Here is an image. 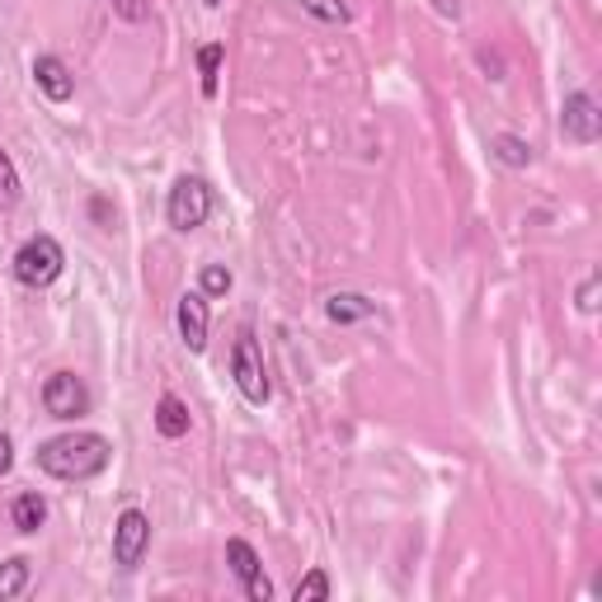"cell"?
Here are the masks:
<instances>
[{
  "instance_id": "6da1fadb",
  "label": "cell",
  "mask_w": 602,
  "mask_h": 602,
  "mask_svg": "<svg viewBox=\"0 0 602 602\" xmlns=\"http://www.w3.org/2000/svg\"><path fill=\"white\" fill-rule=\"evenodd\" d=\"M113 447L99 433H62V438H48L38 447V466L52 480H95L104 466H109Z\"/></svg>"
},
{
  "instance_id": "7a4b0ae2",
  "label": "cell",
  "mask_w": 602,
  "mask_h": 602,
  "mask_svg": "<svg viewBox=\"0 0 602 602\" xmlns=\"http://www.w3.org/2000/svg\"><path fill=\"white\" fill-rule=\"evenodd\" d=\"M62 264H67V254L52 236H28L24 245L14 250V278H20L24 288H48V282H57L62 278Z\"/></svg>"
},
{
  "instance_id": "3957f363",
  "label": "cell",
  "mask_w": 602,
  "mask_h": 602,
  "mask_svg": "<svg viewBox=\"0 0 602 602\" xmlns=\"http://www.w3.org/2000/svg\"><path fill=\"white\" fill-rule=\"evenodd\" d=\"M165 217H170L174 231H198V226L213 217V189H207V179H198V174L174 179L170 203H165Z\"/></svg>"
},
{
  "instance_id": "277c9868",
  "label": "cell",
  "mask_w": 602,
  "mask_h": 602,
  "mask_svg": "<svg viewBox=\"0 0 602 602\" xmlns=\"http://www.w3.org/2000/svg\"><path fill=\"white\" fill-rule=\"evenodd\" d=\"M231 376H236L240 396H245L250 405H268V396H274V382H268L264 353H260V344H254L250 329L236 339V349H231Z\"/></svg>"
},
{
  "instance_id": "5b68a950",
  "label": "cell",
  "mask_w": 602,
  "mask_h": 602,
  "mask_svg": "<svg viewBox=\"0 0 602 602\" xmlns=\"http://www.w3.org/2000/svg\"><path fill=\"white\" fill-rule=\"evenodd\" d=\"M146 546H150V518L142 514V508H123L118 522H113V565L137 569Z\"/></svg>"
},
{
  "instance_id": "8992f818",
  "label": "cell",
  "mask_w": 602,
  "mask_h": 602,
  "mask_svg": "<svg viewBox=\"0 0 602 602\" xmlns=\"http://www.w3.org/2000/svg\"><path fill=\"white\" fill-rule=\"evenodd\" d=\"M43 410L52 419H81L89 410V390L75 372H52L48 382H43Z\"/></svg>"
},
{
  "instance_id": "52a82bcc",
  "label": "cell",
  "mask_w": 602,
  "mask_h": 602,
  "mask_svg": "<svg viewBox=\"0 0 602 602\" xmlns=\"http://www.w3.org/2000/svg\"><path fill=\"white\" fill-rule=\"evenodd\" d=\"M561 132L569 142H579V146H593L602 137V113H598V104L589 89H575V95H565L561 104Z\"/></svg>"
},
{
  "instance_id": "ba28073f",
  "label": "cell",
  "mask_w": 602,
  "mask_h": 602,
  "mask_svg": "<svg viewBox=\"0 0 602 602\" xmlns=\"http://www.w3.org/2000/svg\"><path fill=\"white\" fill-rule=\"evenodd\" d=\"M226 565H231V575L245 583V593H250L254 602H268V598H274V583H268V575H264V565H260V555H254L250 541H240V537L226 541Z\"/></svg>"
},
{
  "instance_id": "9c48e42d",
  "label": "cell",
  "mask_w": 602,
  "mask_h": 602,
  "mask_svg": "<svg viewBox=\"0 0 602 602\" xmlns=\"http://www.w3.org/2000/svg\"><path fill=\"white\" fill-rule=\"evenodd\" d=\"M174 325H179V339L189 344V353H203L207 349V297L203 292H184V297H179Z\"/></svg>"
},
{
  "instance_id": "30bf717a",
  "label": "cell",
  "mask_w": 602,
  "mask_h": 602,
  "mask_svg": "<svg viewBox=\"0 0 602 602\" xmlns=\"http://www.w3.org/2000/svg\"><path fill=\"white\" fill-rule=\"evenodd\" d=\"M34 81H38V89L48 95L52 104H67L71 95H75V81H71V71H67V62L62 57H38L34 62Z\"/></svg>"
},
{
  "instance_id": "8fae6325",
  "label": "cell",
  "mask_w": 602,
  "mask_h": 602,
  "mask_svg": "<svg viewBox=\"0 0 602 602\" xmlns=\"http://www.w3.org/2000/svg\"><path fill=\"white\" fill-rule=\"evenodd\" d=\"M372 311H376V301H368L363 292H335L325 301V315L335 325H358V321H368Z\"/></svg>"
},
{
  "instance_id": "7c38bea8",
  "label": "cell",
  "mask_w": 602,
  "mask_h": 602,
  "mask_svg": "<svg viewBox=\"0 0 602 602\" xmlns=\"http://www.w3.org/2000/svg\"><path fill=\"white\" fill-rule=\"evenodd\" d=\"M189 424H193L189 405L179 400V396H160V405H156V429H160V438H184Z\"/></svg>"
},
{
  "instance_id": "4fadbf2b",
  "label": "cell",
  "mask_w": 602,
  "mask_h": 602,
  "mask_svg": "<svg viewBox=\"0 0 602 602\" xmlns=\"http://www.w3.org/2000/svg\"><path fill=\"white\" fill-rule=\"evenodd\" d=\"M10 522L20 527V532H38V527L48 522V504H43L38 494H20V499L10 504Z\"/></svg>"
},
{
  "instance_id": "5bb4252c",
  "label": "cell",
  "mask_w": 602,
  "mask_h": 602,
  "mask_svg": "<svg viewBox=\"0 0 602 602\" xmlns=\"http://www.w3.org/2000/svg\"><path fill=\"white\" fill-rule=\"evenodd\" d=\"M490 150L508 165V170H527V165H532V146H527L522 137H514V132H499V137L490 142Z\"/></svg>"
},
{
  "instance_id": "9a60e30c",
  "label": "cell",
  "mask_w": 602,
  "mask_h": 602,
  "mask_svg": "<svg viewBox=\"0 0 602 602\" xmlns=\"http://www.w3.org/2000/svg\"><path fill=\"white\" fill-rule=\"evenodd\" d=\"M24 589H28V561H24V555H14V561L0 565V602L20 598Z\"/></svg>"
},
{
  "instance_id": "2e32d148",
  "label": "cell",
  "mask_w": 602,
  "mask_h": 602,
  "mask_svg": "<svg viewBox=\"0 0 602 602\" xmlns=\"http://www.w3.org/2000/svg\"><path fill=\"white\" fill-rule=\"evenodd\" d=\"M20 193H24V184H20V170H14V160L0 150V213H10L14 203H20Z\"/></svg>"
},
{
  "instance_id": "e0dca14e",
  "label": "cell",
  "mask_w": 602,
  "mask_h": 602,
  "mask_svg": "<svg viewBox=\"0 0 602 602\" xmlns=\"http://www.w3.org/2000/svg\"><path fill=\"white\" fill-rule=\"evenodd\" d=\"M221 57H226V48L221 43H207V48L198 52V71H203V95L213 99L217 95V75H221Z\"/></svg>"
},
{
  "instance_id": "ac0fdd59",
  "label": "cell",
  "mask_w": 602,
  "mask_h": 602,
  "mask_svg": "<svg viewBox=\"0 0 602 602\" xmlns=\"http://www.w3.org/2000/svg\"><path fill=\"white\" fill-rule=\"evenodd\" d=\"M297 5L321 24H349V5H344V0H297Z\"/></svg>"
},
{
  "instance_id": "d6986e66",
  "label": "cell",
  "mask_w": 602,
  "mask_h": 602,
  "mask_svg": "<svg viewBox=\"0 0 602 602\" xmlns=\"http://www.w3.org/2000/svg\"><path fill=\"white\" fill-rule=\"evenodd\" d=\"M329 593H335V589H329V575H325V569H311V575L297 579V589H292L297 602H325Z\"/></svg>"
},
{
  "instance_id": "ffe728a7",
  "label": "cell",
  "mask_w": 602,
  "mask_h": 602,
  "mask_svg": "<svg viewBox=\"0 0 602 602\" xmlns=\"http://www.w3.org/2000/svg\"><path fill=\"white\" fill-rule=\"evenodd\" d=\"M198 292H203V297H226V292H231V268L207 264L203 274H198Z\"/></svg>"
},
{
  "instance_id": "44dd1931",
  "label": "cell",
  "mask_w": 602,
  "mask_h": 602,
  "mask_svg": "<svg viewBox=\"0 0 602 602\" xmlns=\"http://www.w3.org/2000/svg\"><path fill=\"white\" fill-rule=\"evenodd\" d=\"M113 14H118V20H128V24H142L150 14V5H146V0H113Z\"/></svg>"
},
{
  "instance_id": "7402d4cb",
  "label": "cell",
  "mask_w": 602,
  "mask_h": 602,
  "mask_svg": "<svg viewBox=\"0 0 602 602\" xmlns=\"http://www.w3.org/2000/svg\"><path fill=\"white\" fill-rule=\"evenodd\" d=\"M575 301H579V311H583V315H593V311H598V274H589V278L579 282V297H575Z\"/></svg>"
},
{
  "instance_id": "603a6c76",
  "label": "cell",
  "mask_w": 602,
  "mask_h": 602,
  "mask_svg": "<svg viewBox=\"0 0 602 602\" xmlns=\"http://www.w3.org/2000/svg\"><path fill=\"white\" fill-rule=\"evenodd\" d=\"M10 466H14V447H10V438H5V433H0V475H5Z\"/></svg>"
},
{
  "instance_id": "cb8c5ba5",
  "label": "cell",
  "mask_w": 602,
  "mask_h": 602,
  "mask_svg": "<svg viewBox=\"0 0 602 602\" xmlns=\"http://www.w3.org/2000/svg\"><path fill=\"white\" fill-rule=\"evenodd\" d=\"M433 10L447 14V20H461V5H457V0H433Z\"/></svg>"
},
{
  "instance_id": "d4e9b609",
  "label": "cell",
  "mask_w": 602,
  "mask_h": 602,
  "mask_svg": "<svg viewBox=\"0 0 602 602\" xmlns=\"http://www.w3.org/2000/svg\"><path fill=\"white\" fill-rule=\"evenodd\" d=\"M89 213H95L99 221H109V203H104V198H95V203H89Z\"/></svg>"
},
{
  "instance_id": "484cf974",
  "label": "cell",
  "mask_w": 602,
  "mask_h": 602,
  "mask_svg": "<svg viewBox=\"0 0 602 602\" xmlns=\"http://www.w3.org/2000/svg\"><path fill=\"white\" fill-rule=\"evenodd\" d=\"M203 5H207V10H217V5H221V0H203Z\"/></svg>"
}]
</instances>
